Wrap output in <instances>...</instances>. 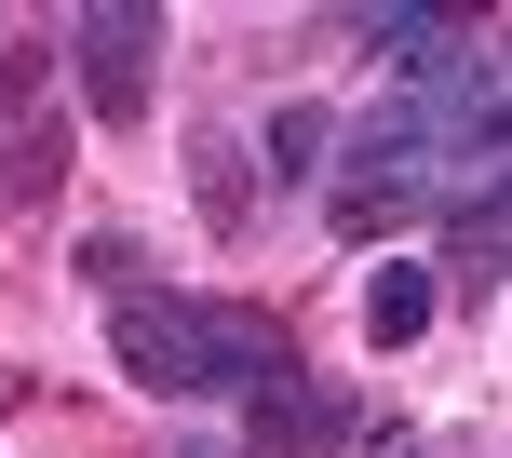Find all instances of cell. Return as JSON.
<instances>
[{"label": "cell", "mask_w": 512, "mask_h": 458, "mask_svg": "<svg viewBox=\"0 0 512 458\" xmlns=\"http://www.w3.org/2000/svg\"><path fill=\"white\" fill-rule=\"evenodd\" d=\"M162 41H176V27H162L149 0H81L54 54L81 68V108H95L108 135H135V122H149V95H162Z\"/></svg>", "instance_id": "1"}, {"label": "cell", "mask_w": 512, "mask_h": 458, "mask_svg": "<svg viewBox=\"0 0 512 458\" xmlns=\"http://www.w3.org/2000/svg\"><path fill=\"white\" fill-rule=\"evenodd\" d=\"M364 445H391V405L324 391L310 364L270 378V391H243V458H364Z\"/></svg>", "instance_id": "2"}, {"label": "cell", "mask_w": 512, "mask_h": 458, "mask_svg": "<svg viewBox=\"0 0 512 458\" xmlns=\"http://www.w3.org/2000/svg\"><path fill=\"white\" fill-rule=\"evenodd\" d=\"M108 364H122L135 391H162V405L203 391V324H189L176 283H122V297H108Z\"/></svg>", "instance_id": "3"}, {"label": "cell", "mask_w": 512, "mask_h": 458, "mask_svg": "<svg viewBox=\"0 0 512 458\" xmlns=\"http://www.w3.org/2000/svg\"><path fill=\"white\" fill-rule=\"evenodd\" d=\"M189 324H203V391H270L297 378V324L256 297H189Z\"/></svg>", "instance_id": "4"}, {"label": "cell", "mask_w": 512, "mask_h": 458, "mask_svg": "<svg viewBox=\"0 0 512 458\" xmlns=\"http://www.w3.org/2000/svg\"><path fill=\"white\" fill-rule=\"evenodd\" d=\"M68 122H54V108H27V122H0V229H14V216H41L54 203V189H68Z\"/></svg>", "instance_id": "5"}, {"label": "cell", "mask_w": 512, "mask_h": 458, "mask_svg": "<svg viewBox=\"0 0 512 458\" xmlns=\"http://www.w3.org/2000/svg\"><path fill=\"white\" fill-rule=\"evenodd\" d=\"M432 324H445V283L418 270V256H378V270H364V337H378V351H418Z\"/></svg>", "instance_id": "6"}, {"label": "cell", "mask_w": 512, "mask_h": 458, "mask_svg": "<svg viewBox=\"0 0 512 458\" xmlns=\"http://www.w3.org/2000/svg\"><path fill=\"white\" fill-rule=\"evenodd\" d=\"M324 162H337V108L324 95H283L270 108V149H256V189H324Z\"/></svg>", "instance_id": "7"}, {"label": "cell", "mask_w": 512, "mask_h": 458, "mask_svg": "<svg viewBox=\"0 0 512 458\" xmlns=\"http://www.w3.org/2000/svg\"><path fill=\"white\" fill-rule=\"evenodd\" d=\"M189 189H203V229H216V243H243V229H256V176H243V135H230V122L189 135Z\"/></svg>", "instance_id": "8"}, {"label": "cell", "mask_w": 512, "mask_h": 458, "mask_svg": "<svg viewBox=\"0 0 512 458\" xmlns=\"http://www.w3.org/2000/svg\"><path fill=\"white\" fill-rule=\"evenodd\" d=\"M445 283H459L472 310L499 297V189H459V203H445Z\"/></svg>", "instance_id": "9"}, {"label": "cell", "mask_w": 512, "mask_h": 458, "mask_svg": "<svg viewBox=\"0 0 512 458\" xmlns=\"http://www.w3.org/2000/svg\"><path fill=\"white\" fill-rule=\"evenodd\" d=\"M81 283H108V297L149 283V243H135V229H81Z\"/></svg>", "instance_id": "10"}, {"label": "cell", "mask_w": 512, "mask_h": 458, "mask_svg": "<svg viewBox=\"0 0 512 458\" xmlns=\"http://www.w3.org/2000/svg\"><path fill=\"white\" fill-rule=\"evenodd\" d=\"M41 68H54V41H14V54H0V108H14V122L41 108Z\"/></svg>", "instance_id": "11"}, {"label": "cell", "mask_w": 512, "mask_h": 458, "mask_svg": "<svg viewBox=\"0 0 512 458\" xmlns=\"http://www.w3.org/2000/svg\"><path fill=\"white\" fill-rule=\"evenodd\" d=\"M405 458H486V445H405Z\"/></svg>", "instance_id": "12"}, {"label": "cell", "mask_w": 512, "mask_h": 458, "mask_svg": "<svg viewBox=\"0 0 512 458\" xmlns=\"http://www.w3.org/2000/svg\"><path fill=\"white\" fill-rule=\"evenodd\" d=\"M176 458H243V445H176Z\"/></svg>", "instance_id": "13"}]
</instances>
